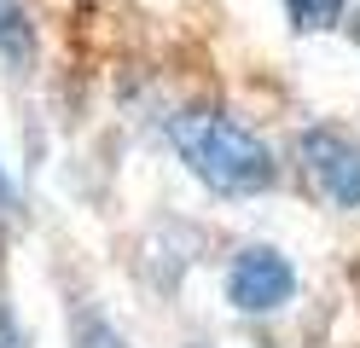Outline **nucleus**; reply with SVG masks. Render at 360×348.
I'll list each match as a JSON object with an SVG mask.
<instances>
[{
    "instance_id": "8",
    "label": "nucleus",
    "mask_w": 360,
    "mask_h": 348,
    "mask_svg": "<svg viewBox=\"0 0 360 348\" xmlns=\"http://www.w3.org/2000/svg\"><path fill=\"white\" fill-rule=\"evenodd\" d=\"M0 348H24V331H18V319H12L6 302H0Z\"/></svg>"
},
{
    "instance_id": "9",
    "label": "nucleus",
    "mask_w": 360,
    "mask_h": 348,
    "mask_svg": "<svg viewBox=\"0 0 360 348\" xmlns=\"http://www.w3.org/2000/svg\"><path fill=\"white\" fill-rule=\"evenodd\" d=\"M198 348H204V342H198Z\"/></svg>"
},
{
    "instance_id": "1",
    "label": "nucleus",
    "mask_w": 360,
    "mask_h": 348,
    "mask_svg": "<svg viewBox=\"0 0 360 348\" xmlns=\"http://www.w3.org/2000/svg\"><path fill=\"white\" fill-rule=\"evenodd\" d=\"M169 146L215 198H256L279 180V162L267 151V139L250 122H238L233 110L198 105V110L169 116Z\"/></svg>"
},
{
    "instance_id": "7",
    "label": "nucleus",
    "mask_w": 360,
    "mask_h": 348,
    "mask_svg": "<svg viewBox=\"0 0 360 348\" xmlns=\"http://www.w3.org/2000/svg\"><path fill=\"white\" fill-rule=\"evenodd\" d=\"M18 221H24V192L12 186L6 162H0V226H18Z\"/></svg>"
},
{
    "instance_id": "3",
    "label": "nucleus",
    "mask_w": 360,
    "mask_h": 348,
    "mask_svg": "<svg viewBox=\"0 0 360 348\" xmlns=\"http://www.w3.org/2000/svg\"><path fill=\"white\" fill-rule=\"evenodd\" d=\"M297 162L326 203L360 209V139H349L343 128H302Z\"/></svg>"
},
{
    "instance_id": "5",
    "label": "nucleus",
    "mask_w": 360,
    "mask_h": 348,
    "mask_svg": "<svg viewBox=\"0 0 360 348\" xmlns=\"http://www.w3.org/2000/svg\"><path fill=\"white\" fill-rule=\"evenodd\" d=\"M349 12V0H285V18L297 35H320V30H337Z\"/></svg>"
},
{
    "instance_id": "6",
    "label": "nucleus",
    "mask_w": 360,
    "mask_h": 348,
    "mask_svg": "<svg viewBox=\"0 0 360 348\" xmlns=\"http://www.w3.org/2000/svg\"><path fill=\"white\" fill-rule=\"evenodd\" d=\"M70 348H128V337L110 325L105 314L94 308H76V325H70Z\"/></svg>"
},
{
    "instance_id": "4",
    "label": "nucleus",
    "mask_w": 360,
    "mask_h": 348,
    "mask_svg": "<svg viewBox=\"0 0 360 348\" xmlns=\"http://www.w3.org/2000/svg\"><path fill=\"white\" fill-rule=\"evenodd\" d=\"M35 18L24 0H0V64L12 70V76H30V64H35Z\"/></svg>"
},
{
    "instance_id": "2",
    "label": "nucleus",
    "mask_w": 360,
    "mask_h": 348,
    "mask_svg": "<svg viewBox=\"0 0 360 348\" xmlns=\"http://www.w3.org/2000/svg\"><path fill=\"white\" fill-rule=\"evenodd\" d=\"M297 296V267L274 244H244L227 262V302L233 314H279Z\"/></svg>"
}]
</instances>
